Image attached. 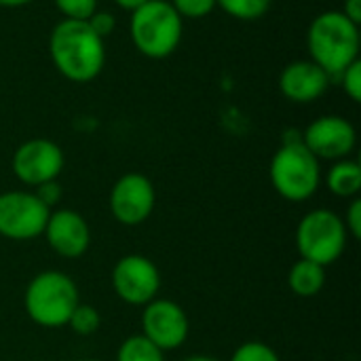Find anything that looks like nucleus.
Here are the masks:
<instances>
[{"mask_svg": "<svg viewBox=\"0 0 361 361\" xmlns=\"http://www.w3.org/2000/svg\"><path fill=\"white\" fill-rule=\"evenodd\" d=\"M49 55L55 70L70 82H91L106 63V44L87 21L61 19L49 36Z\"/></svg>", "mask_w": 361, "mask_h": 361, "instance_id": "f257e3e1", "label": "nucleus"}, {"mask_svg": "<svg viewBox=\"0 0 361 361\" xmlns=\"http://www.w3.org/2000/svg\"><path fill=\"white\" fill-rule=\"evenodd\" d=\"M360 25L341 11L319 13L307 30L309 59L317 63L330 78L360 59Z\"/></svg>", "mask_w": 361, "mask_h": 361, "instance_id": "f03ea898", "label": "nucleus"}, {"mask_svg": "<svg viewBox=\"0 0 361 361\" xmlns=\"http://www.w3.org/2000/svg\"><path fill=\"white\" fill-rule=\"evenodd\" d=\"M129 34L133 47L148 59H165L182 42L184 19L169 0H148L131 13Z\"/></svg>", "mask_w": 361, "mask_h": 361, "instance_id": "7ed1b4c3", "label": "nucleus"}, {"mask_svg": "<svg viewBox=\"0 0 361 361\" xmlns=\"http://www.w3.org/2000/svg\"><path fill=\"white\" fill-rule=\"evenodd\" d=\"M78 302V288L74 279L61 271H42L34 275L23 294V309L40 328L68 326Z\"/></svg>", "mask_w": 361, "mask_h": 361, "instance_id": "20e7f679", "label": "nucleus"}, {"mask_svg": "<svg viewBox=\"0 0 361 361\" xmlns=\"http://www.w3.org/2000/svg\"><path fill=\"white\" fill-rule=\"evenodd\" d=\"M269 178L279 197L292 203L311 199L322 184L319 159L302 144H281L269 165Z\"/></svg>", "mask_w": 361, "mask_h": 361, "instance_id": "39448f33", "label": "nucleus"}, {"mask_svg": "<svg viewBox=\"0 0 361 361\" xmlns=\"http://www.w3.org/2000/svg\"><path fill=\"white\" fill-rule=\"evenodd\" d=\"M349 233L338 214L330 209H313L302 216L296 226V247L302 260L322 267L334 264L345 247Z\"/></svg>", "mask_w": 361, "mask_h": 361, "instance_id": "423d86ee", "label": "nucleus"}, {"mask_svg": "<svg viewBox=\"0 0 361 361\" xmlns=\"http://www.w3.org/2000/svg\"><path fill=\"white\" fill-rule=\"evenodd\" d=\"M51 209L34 192H0V237L11 241H30L44 233Z\"/></svg>", "mask_w": 361, "mask_h": 361, "instance_id": "0eeeda50", "label": "nucleus"}, {"mask_svg": "<svg viewBox=\"0 0 361 361\" xmlns=\"http://www.w3.org/2000/svg\"><path fill=\"white\" fill-rule=\"evenodd\" d=\"M112 288L123 302L144 307L157 298L161 290V273L150 258L142 254H129L118 258L114 264Z\"/></svg>", "mask_w": 361, "mask_h": 361, "instance_id": "6e6552de", "label": "nucleus"}, {"mask_svg": "<svg viewBox=\"0 0 361 361\" xmlns=\"http://www.w3.org/2000/svg\"><path fill=\"white\" fill-rule=\"evenodd\" d=\"M63 150L47 137H34L17 146L11 167L15 178L25 186H40L44 182L57 180L63 169Z\"/></svg>", "mask_w": 361, "mask_h": 361, "instance_id": "1a4fd4ad", "label": "nucleus"}, {"mask_svg": "<svg viewBox=\"0 0 361 361\" xmlns=\"http://www.w3.org/2000/svg\"><path fill=\"white\" fill-rule=\"evenodd\" d=\"M190 332L186 311L167 298H154L142 311V336H146L163 353L180 349Z\"/></svg>", "mask_w": 361, "mask_h": 361, "instance_id": "9d476101", "label": "nucleus"}, {"mask_svg": "<svg viewBox=\"0 0 361 361\" xmlns=\"http://www.w3.org/2000/svg\"><path fill=\"white\" fill-rule=\"evenodd\" d=\"M108 203L116 222L123 226H137L146 222L154 209V184L144 173H125L114 182Z\"/></svg>", "mask_w": 361, "mask_h": 361, "instance_id": "9b49d317", "label": "nucleus"}, {"mask_svg": "<svg viewBox=\"0 0 361 361\" xmlns=\"http://www.w3.org/2000/svg\"><path fill=\"white\" fill-rule=\"evenodd\" d=\"M302 144L319 161H341L353 152L357 144V131L347 118L338 114H326L307 125L302 131Z\"/></svg>", "mask_w": 361, "mask_h": 361, "instance_id": "f8f14e48", "label": "nucleus"}, {"mask_svg": "<svg viewBox=\"0 0 361 361\" xmlns=\"http://www.w3.org/2000/svg\"><path fill=\"white\" fill-rule=\"evenodd\" d=\"M44 239L49 247L61 258H80L91 243V231L87 220L74 209H57L49 214L44 226Z\"/></svg>", "mask_w": 361, "mask_h": 361, "instance_id": "ddd939ff", "label": "nucleus"}, {"mask_svg": "<svg viewBox=\"0 0 361 361\" xmlns=\"http://www.w3.org/2000/svg\"><path fill=\"white\" fill-rule=\"evenodd\" d=\"M330 80L332 78L311 59H296L281 70L279 89L283 97L294 104H313L328 91Z\"/></svg>", "mask_w": 361, "mask_h": 361, "instance_id": "4468645a", "label": "nucleus"}, {"mask_svg": "<svg viewBox=\"0 0 361 361\" xmlns=\"http://www.w3.org/2000/svg\"><path fill=\"white\" fill-rule=\"evenodd\" d=\"M288 286L296 296L313 298L326 286V267L300 258L288 273Z\"/></svg>", "mask_w": 361, "mask_h": 361, "instance_id": "2eb2a0df", "label": "nucleus"}, {"mask_svg": "<svg viewBox=\"0 0 361 361\" xmlns=\"http://www.w3.org/2000/svg\"><path fill=\"white\" fill-rule=\"evenodd\" d=\"M326 184L334 197L341 199H355L361 190V167L357 161L341 159L328 169Z\"/></svg>", "mask_w": 361, "mask_h": 361, "instance_id": "dca6fc26", "label": "nucleus"}, {"mask_svg": "<svg viewBox=\"0 0 361 361\" xmlns=\"http://www.w3.org/2000/svg\"><path fill=\"white\" fill-rule=\"evenodd\" d=\"M116 361H165L163 351L154 347L146 336L135 334L121 343L116 351Z\"/></svg>", "mask_w": 361, "mask_h": 361, "instance_id": "f3484780", "label": "nucleus"}, {"mask_svg": "<svg viewBox=\"0 0 361 361\" xmlns=\"http://www.w3.org/2000/svg\"><path fill=\"white\" fill-rule=\"evenodd\" d=\"M271 4L273 0H216V6H220L228 17L239 21H256L264 17Z\"/></svg>", "mask_w": 361, "mask_h": 361, "instance_id": "a211bd4d", "label": "nucleus"}, {"mask_svg": "<svg viewBox=\"0 0 361 361\" xmlns=\"http://www.w3.org/2000/svg\"><path fill=\"white\" fill-rule=\"evenodd\" d=\"M99 324H102L99 311L95 307H91V305H82V302L76 305V309L72 311V315L68 319V326L78 336H91V334H95L99 330Z\"/></svg>", "mask_w": 361, "mask_h": 361, "instance_id": "6ab92c4d", "label": "nucleus"}, {"mask_svg": "<svg viewBox=\"0 0 361 361\" xmlns=\"http://www.w3.org/2000/svg\"><path fill=\"white\" fill-rule=\"evenodd\" d=\"M231 361H281L277 351L273 347H269L267 343L260 341H250L243 343L235 349Z\"/></svg>", "mask_w": 361, "mask_h": 361, "instance_id": "aec40b11", "label": "nucleus"}, {"mask_svg": "<svg viewBox=\"0 0 361 361\" xmlns=\"http://www.w3.org/2000/svg\"><path fill=\"white\" fill-rule=\"evenodd\" d=\"M63 19L87 21L97 11V0H53Z\"/></svg>", "mask_w": 361, "mask_h": 361, "instance_id": "412c9836", "label": "nucleus"}, {"mask_svg": "<svg viewBox=\"0 0 361 361\" xmlns=\"http://www.w3.org/2000/svg\"><path fill=\"white\" fill-rule=\"evenodd\" d=\"M182 19H203L216 8V0H169Z\"/></svg>", "mask_w": 361, "mask_h": 361, "instance_id": "4be33fe9", "label": "nucleus"}, {"mask_svg": "<svg viewBox=\"0 0 361 361\" xmlns=\"http://www.w3.org/2000/svg\"><path fill=\"white\" fill-rule=\"evenodd\" d=\"M338 78H341V85H343V89H345V93L349 95V99L351 102H360L361 99V61H353L349 68H345L341 74H338Z\"/></svg>", "mask_w": 361, "mask_h": 361, "instance_id": "5701e85b", "label": "nucleus"}, {"mask_svg": "<svg viewBox=\"0 0 361 361\" xmlns=\"http://www.w3.org/2000/svg\"><path fill=\"white\" fill-rule=\"evenodd\" d=\"M87 23L91 25V30L99 36V38H108L112 32H114V27H116V17L112 15V13H108V11H95L89 19H87Z\"/></svg>", "mask_w": 361, "mask_h": 361, "instance_id": "b1692460", "label": "nucleus"}, {"mask_svg": "<svg viewBox=\"0 0 361 361\" xmlns=\"http://www.w3.org/2000/svg\"><path fill=\"white\" fill-rule=\"evenodd\" d=\"M34 195L40 199V203H42L44 207L53 209V207L59 203V199H61V186H59L57 180H51V182H44V184L36 186Z\"/></svg>", "mask_w": 361, "mask_h": 361, "instance_id": "393cba45", "label": "nucleus"}, {"mask_svg": "<svg viewBox=\"0 0 361 361\" xmlns=\"http://www.w3.org/2000/svg\"><path fill=\"white\" fill-rule=\"evenodd\" d=\"M345 228L347 233L353 237V239H360L361 237V199L355 197L351 203H349V209H347V216H345Z\"/></svg>", "mask_w": 361, "mask_h": 361, "instance_id": "a878e982", "label": "nucleus"}, {"mask_svg": "<svg viewBox=\"0 0 361 361\" xmlns=\"http://www.w3.org/2000/svg\"><path fill=\"white\" fill-rule=\"evenodd\" d=\"M341 13L347 17V19H351L353 23H361V0H345V4H343V8H341Z\"/></svg>", "mask_w": 361, "mask_h": 361, "instance_id": "bb28decb", "label": "nucleus"}, {"mask_svg": "<svg viewBox=\"0 0 361 361\" xmlns=\"http://www.w3.org/2000/svg\"><path fill=\"white\" fill-rule=\"evenodd\" d=\"M144 2H148V0H114L116 6H121L123 11H129V13H133L135 8H140Z\"/></svg>", "mask_w": 361, "mask_h": 361, "instance_id": "cd10ccee", "label": "nucleus"}, {"mask_svg": "<svg viewBox=\"0 0 361 361\" xmlns=\"http://www.w3.org/2000/svg\"><path fill=\"white\" fill-rule=\"evenodd\" d=\"M30 2H34V0H0V6H4V8H19V6L30 4Z\"/></svg>", "mask_w": 361, "mask_h": 361, "instance_id": "c85d7f7f", "label": "nucleus"}, {"mask_svg": "<svg viewBox=\"0 0 361 361\" xmlns=\"http://www.w3.org/2000/svg\"><path fill=\"white\" fill-rule=\"evenodd\" d=\"M182 361H218L216 357H209V355H192V357H186Z\"/></svg>", "mask_w": 361, "mask_h": 361, "instance_id": "c756f323", "label": "nucleus"}, {"mask_svg": "<svg viewBox=\"0 0 361 361\" xmlns=\"http://www.w3.org/2000/svg\"><path fill=\"white\" fill-rule=\"evenodd\" d=\"M78 361H99V360H78Z\"/></svg>", "mask_w": 361, "mask_h": 361, "instance_id": "7c9ffc66", "label": "nucleus"}]
</instances>
